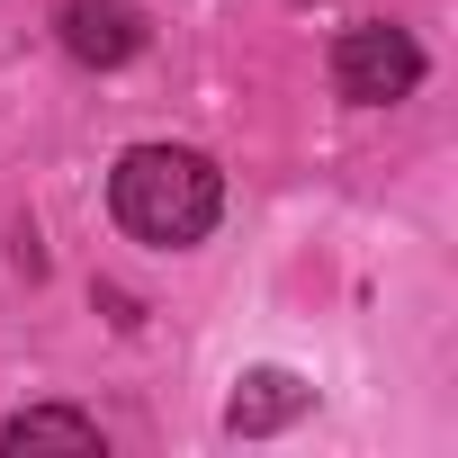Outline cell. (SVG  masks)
Wrapping results in <instances>:
<instances>
[{"label":"cell","instance_id":"cell-3","mask_svg":"<svg viewBox=\"0 0 458 458\" xmlns=\"http://www.w3.org/2000/svg\"><path fill=\"white\" fill-rule=\"evenodd\" d=\"M55 37H64V55L90 64V72H117V64L144 55V19L126 10V0H64V10H55Z\"/></svg>","mask_w":458,"mask_h":458},{"label":"cell","instance_id":"cell-1","mask_svg":"<svg viewBox=\"0 0 458 458\" xmlns=\"http://www.w3.org/2000/svg\"><path fill=\"white\" fill-rule=\"evenodd\" d=\"M108 216L144 252H189L225 216V171L198 144H126L108 171Z\"/></svg>","mask_w":458,"mask_h":458},{"label":"cell","instance_id":"cell-4","mask_svg":"<svg viewBox=\"0 0 458 458\" xmlns=\"http://www.w3.org/2000/svg\"><path fill=\"white\" fill-rule=\"evenodd\" d=\"M0 449H108V431L72 404H28V413L0 422Z\"/></svg>","mask_w":458,"mask_h":458},{"label":"cell","instance_id":"cell-2","mask_svg":"<svg viewBox=\"0 0 458 458\" xmlns=\"http://www.w3.org/2000/svg\"><path fill=\"white\" fill-rule=\"evenodd\" d=\"M413 81H422V46H413V28H395V19H360V28L333 37V90H342L351 108H395V99H413Z\"/></svg>","mask_w":458,"mask_h":458},{"label":"cell","instance_id":"cell-5","mask_svg":"<svg viewBox=\"0 0 458 458\" xmlns=\"http://www.w3.org/2000/svg\"><path fill=\"white\" fill-rule=\"evenodd\" d=\"M297 413H306V386H297L288 369H252L243 395L225 404V422H234L243 440H261V431H279V422H297Z\"/></svg>","mask_w":458,"mask_h":458}]
</instances>
